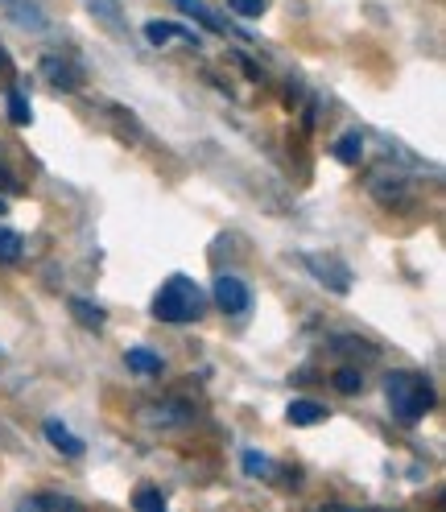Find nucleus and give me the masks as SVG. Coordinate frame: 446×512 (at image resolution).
I'll use <instances>...</instances> for the list:
<instances>
[{
  "label": "nucleus",
  "instance_id": "nucleus-23",
  "mask_svg": "<svg viewBox=\"0 0 446 512\" xmlns=\"http://www.w3.org/2000/svg\"><path fill=\"white\" fill-rule=\"evenodd\" d=\"M133 504H137L141 512H162V508H166V496H162V492H153V488H141Z\"/></svg>",
  "mask_w": 446,
  "mask_h": 512
},
{
  "label": "nucleus",
  "instance_id": "nucleus-4",
  "mask_svg": "<svg viewBox=\"0 0 446 512\" xmlns=\"http://www.w3.org/2000/svg\"><path fill=\"white\" fill-rule=\"evenodd\" d=\"M368 195L385 207V211H401V207H409L413 203V190H409V182H405V174H389V170H376L372 178H368Z\"/></svg>",
  "mask_w": 446,
  "mask_h": 512
},
{
  "label": "nucleus",
  "instance_id": "nucleus-3",
  "mask_svg": "<svg viewBox=\"0 0 446 512\" xmlns=\"http://www.w3.org/2000/svg\"><path fill=\"white\" fill-rule=\"evenodd\" d=\"M302 265L310 269V277L323 285V290H331V294H352V265L343 261V256H335V252H306L302 256Z\"/></svg>",
  "mask_w": 446,
  "mask_h": 512
},
{
  "label": "nucleus",
  "instance_id": "nucleus-5",
  "mask_svg": "<svg viewBox=\"0 0 446 512\" xmlns=\"http://www.w3.org/2000/svg\"><path fill=\"white\" fill-rule=\"evenodd\" d=\"M38 75H42L50 87H58V91H79V87L87 83L83 67H79L71 54H46V58L38 62Z\"/></svg>",
  "mask_w": 446,
  "mask_h": 512
},
{
  "label": "nucleus",
  "instance_id": "nucleus-1",
  "mask_svg": "<svg viewBox=\"0 0 446 512\" xmlns=\"http://www.w3.org/2000/svg\"><path fill=\"white\" fill-rule=\"evenodd\" d=\"M207 314V294L199 281H190L186 273H174L162 290L153 294V318L157 323H199Z\"/></svg>",
  "mask_w": 446,
  "mask_h": 512
},
{
  "label": "nucleus",
  "instance_id": "nucleus-12",
  "mask_svg": "<svg viewBox=\"0 0 446 512\" xmlns=\"http://www.w3.org/2000/svg\"><path fill=\"white\" fill-rule=\"evenodd\" d=\"M285 418H290V426H323L327 422V409L318 405V401L298 397V401H290V409H285Z\"/></svg>",
  "mask_w": 446,
  "mask_h": 512
},
{
  "label": "nucleus",
  "instance_id": "nucleus-24",
  "mask_svg": "<svg viewBox=\"0 0 446 512\" xmlns=\"http://www.w3.org/2000/svg\"><path fill=\"white\" fill-rule=\"evenodd\" d=\"M228 5H232V13H240V17H261L269 0H228Z\"/></svg>",
  "mask_w": 446,
  "mask_h": 512
},
{
  "label": "nucleus",
  "instance_id": "nucleus-25",
  "mask_svg": "<svg viewBox=\"0 0 446 512\" xmlns=\"http://www.w3.org/2000/svg\"><path fill=\"white\" fill-rule=\"evenodd\" d=\"M244 471H248V475H265V471H273V463H269L265 455H252V451H248V455H244Z\"/></svg>",
  "mask_w": 446,
  "mask_h": 512
},
{
  "label": "nucleus",
  "instance_id": "nucleus-13",
  "mask_svg": "<svg viewBox=\"0 0 446 512\" xmlns=\"http://www.w3.org/2000/svg\"><path fill=\"white\" fill-rule=\"evenodd\" d=\"M331 157H335L339 166H360V157H364V137L356 133V128H352V133H343V137L331 145Z\"/></svg>",
  "mask_w": 446,
  "mask_h": 512
},
{
  "label": "nucleus",
  "instance_id": "nucleus-8",
  "mask_svg": "<svg viewBox=\"0 0 446 512\" xmlns=\"http://www.w3.org/2000/svg\"><path fill=\"white\" fill-rule=\"evenodd\" d=\"M87 13L100 21L104 29H112V34H124V5L120 0H83Z\"/></svg>",
  "mask_w": 446,
  "mask_h": 512
},
{
  "label": "nucleus",
  "instance_id": "nucleus-15",
  "mask_svg": "<svg viewBox=\"0 0 446 512\" xmlns=\"http://www.w3.org/2000/svg\"><path fill=\"white\" fill-rule=\"evenodd\" d=\"M71 314H75V323L87 327V331H104V323H108L104 306H95V302H87V298H71Z\"/></svg>",
  "mask_w": 446,
  "mask_h": 512
},
{
  "label": "nucleus",
  "instance_id": "nucleus-22",
  "mask_svg": "<svg viewBox=\"0 0 446 512\" xmlns=\"http://www.w3.org/2000/svg\"><path fill=\"white\" fill-rule=\"evenodd\" d=\"M25 508H79V500L71 496H58V492H46V496H34V500H25Z\"/></svg>",
  "mask_w": 446,
  "mask_h": 512
},
{
  "label": "nucleus",
  "instance_id": "nucleus-2",
  "mask_svg": "<svg viewBox=\"0 0 446 512\" xmlns=\"http://www.w3.org/2000/svg\"><path fill=\"white\" fill-rule=\"evenodd\" d=\"M385 401L393 409V418L397 422H422L426 413L434 409V384L422 376V372H389L385 380Z\"/></svg>",
  "mask_w": 446,
  "mask_h": 512
},
{
  "label": "nucleus",
  "instance_id": "nucleus-14",
  "mask_svg": "<svg viewBox=\"0 0 446 512\" xmlns=\"http://www.w3.org/2000/svg\"><path fill=\"white\" fill-rule=\"evenodd\" d=\"M5 9L17 17V25H25V29H46V13H42V5L38 0H5Z\"/></svg>",
  "mask_w": 446,
  "mask_h": 512
},
{
  "label": "nucleus",
  "instance_id": "nucleus-18",
  "mask_svg": "<svg viewBox=\"0 0 446 512\" xmlns=\"http://www.w3.org/2000/svg\"><path fill=\"white\" fill-rule=\"evenodd\" d=\"M124 364H129L133 372H141V376H157V372H162V356H153V351H145V347H129Z\"/></svg>",
  "mask_w": 446,
  "mask_h": 512
},
{
  "label": "nucleus",
  "instance_id": "nucleus-7",
  "mask_svg": "<svg viewBox=\"0 0 446 512\" xmlns=\"http://www.w3.org/2000/svg\"><path fill=\"white\" fill-rule=\"evenodd\" d=\"M145 42H153V46H170V42L199 46V34H195V29L174 25V21H149V25H145Z\"/></svg>",
  "mask_w": 446,
  "mask_h": 512
},
{
  "label": "nucleus",
  "instance_id": "nucleus-6",
  "mask_svg": "<svg viewBox=\"0 0 446 512\" xmlns=\"http://www.w3.org/2000/svg\"><path fill=\"white\" fill-rule=\"evenodd\" d=\"M211 302L223 314H248L252 310V290H248V281H240L236 273H219L215 285H211Z\"/></svg>",
  "mask_w": 446,
  "mask_h": 512
},
{
  "label": "nucleus",
  "instance_id": "nucleus-26",
  "mask_svg": "<svg viewBox=\"0 0 446 512\" xmlns=\"http://www.w3.org/2000/svg\"><path fill=\"white\" fill-rule=\"evenodd\" d=\"M0 75H13V58H9L5 42H0Z\"/></svg>",
  "mask_w": 446,
  "mask_h": 512
},
{
  "label": "nucleus",
  "instance_id": "nucleus-9",
  "mask_svg": "<svg viewBox=\"0 0 446 512\" xmlns=\"http://www.w3.org/2000/svg\"><path fill=\"white\" fill-rule=\"evenodd\" d=\"M42 430H46V438L54 442V451H58V455H67V459H79V455H83V438H79V434H71L62 422H54V418H50Z\"/></svg>",
  "mask_w": 446,
  "mask_h": 512
},
{
  "label": "nucleus",
  "instance_id": "nucleus-17",
  "mask_svg": "<svg viewBox=\"0 0 446 512\" xmlns=\"http://www.w3.org/2000/svg\"><path fill=\"white\" fill-rule=\"evenodd\" d=\"M25 256V236L0 223V265H17Z\"/></svg>",
  "mask_w": 446,
  "mask_h": 512
},
{
  "label": "nucleus",
  "instance_id": "nucleus-10",
  "mask_svg": "<svg viewBox=\"0 0 446 512\" xmlns=\"http://www.w3.org/2000/svg\"><path fill=\"white\" fill-rule=\"evenodd\" d=\"M149 418H153V422H162V426H190V422H195V405H186V401H166V405H153V409H149Z\"/></svg>",
  "mask_w": 446,
  "mask_h": 512
},
{
  "label": "nucleus",
  "instance_id": "nucleus-16",
  "mask_svg": "<svg viewBox=\"0 0 446 512\" xmlns=\"http://www.w3.org/2000/svg\"><path fill=\"white\" fill-rule=\"evenodd\" d=\"M331 347L343 351V356H360V360H376V356H380V347H372V343L360 339V335H335Z\"/></svg>",
  "mask_w": 446,
  "mask_h": 512
},
{
  "label": "nucleus",
  "instance_id": "nucleus-11",
  "mask_svg": "<svg viewBox=\"0 0 446 512\" xmlns=\"http://www.w3.org/2000/svg\"><path fill=\"white\" fill-rule=\"evenodd\" d=\"M174 5H178L186 17H195L203 29H211L215 38H228V21H219V17H215V13L203 5V0H174Z\"/></svg>",
  "mask_w": 446,
  "mask_h": 512
},
{
  "label": "nucleus",
  "instance_id": "nucleus-20",
  "mask_svg": "<svg viewBox=\"0 0 446 512\" xmlns=\"http://www.w3.org/2000/svg\"><path fill=\"white\" fill-rule=\"evenodd\" d=\"M0 186H5V190H13V195H21V190H25L21 174L9 166V145H0Z\"/></svg>",
  "mask_w": 446,
  "mask_h": 512
},
{
  "label": "nucleus",
  "instance_id": "nucleus-19",
  "mask_svg": "<svg viewBox=\"0 0 446 512\" xmlns=\"http://www.w3.org/2000/svg\"><path fill=\"white\" fill-rule=\"evenodd\" d=\"M331 384H335L343 397H356V393H364V372H360V368H339V372L331 376Z\"/></svg>",
  "mask_w": 446,
  "mask_h": 512
},
{
  "label": "nucleus",
  "instance_id": "nucleus-27",
  "mask_svg": "<svg viewBox=\"0 0 446 512\" xmlns=\"http://www.w3.org/2000/svg\"><path fill=\"white\" fill-rule=\"evenodd\" d=\"M5 211H9V207H5V199H0V215H5Z\"/></svg>",
  "mask_w": 446,
  "mask_h": 512
},
{
  "label": "nucleus",
  "instance_id": "nucleus-21",
  "mask_svg": "<svg viewBox=\"0 0 446 512\" xmlns=\"http://www.w3.org/2000/svg\"><path fill=\"white\" fill-rule=\"evenodd\" d=\"M9 120L13 124H29V120H34V108H29V100H25L21 91H9Z\"/></svg>",
  "mask_w": 446,
  "mask_h": 512
}]
</instances>
